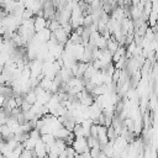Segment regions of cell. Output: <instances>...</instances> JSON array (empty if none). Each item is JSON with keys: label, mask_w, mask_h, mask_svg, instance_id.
I'll return each mask as SVG.
<instances>
[{"label": "cell", "mask_w": 158, "mask_h": 158, "mask_svg": "<svg viewBox=\"0 0 158 158\" xmlns=\"http://www.w3.org/2000/svg\"><path fill=\"white\" fill-rule=\"evenodd\" d=\"M77 154H81L84 152H89V147L86 143V137H75L70 146Z\"/></svg>", "instance_id": "6da1fadb"}, {"label": "cell", "mask_w": 158, "mask_h": 158, "mask_svg": "<svg viewBox=\"0 0 158 158\" xmlns=\"http://www.w3.org/2000/svg\"><path fill=\"white\" fill-rule=\"evenodd\" d=\"M33 158H38V157H33Z\"/></svg>", "instance_id": "7a4b0ae2"}]
</instances>
